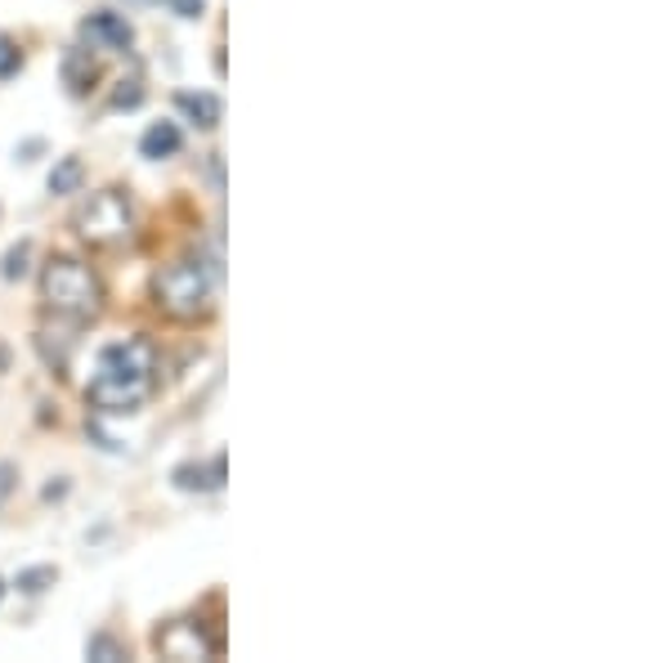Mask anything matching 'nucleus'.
Here are the masks:
<instances>
[{
	"label": "nucleus",
	"mask_w": 672,
	"mask_h": 663,
	"mask_svg": "<svg viewBox=\"0 0 672 663\" xmlns=\"http://www.w3.org/2000/svg\"><path fill=\"white\" fill-rule=\"evenodd\" d=\"M153 373H157V350L144 337H131L122 346H108L94 364L90 377V404L99 412H135L153 395Z\"/></svg>",
	"instance_id": "obj_1"
},
{
	"label": "nucleus",
	"mask_w": 672,
	"mask_h": 663,
	"mask_svg": "<svg viewBox=\"0 0 672 663\" xmlns=\"http://www.w3.org/2000/svg\"><path fill=\"white\" fill-rule=\"evenodd\" d=\"M41 300H45V314H54V323L77 332L103 314V283L90 265L72 256H54L41 274Z\"/></svg>",
	"instance_id": "obj_2"
},
{
	"label": "nucleus",
	"mask_w": 672,
	"mask_h": 663,
	"mask_svg": "<svg viewBox=\"0 0 672 663\" xmlns=\"http://www.w3.org/2000/svg\"><path fill=\"white\" fill-rule=\"evenodd\" d=\"M215 265H206L202 256H184L175 265H166L153 283V296L157 305L171 314V318H206L211 305H215Z\"/></svg>",
	"instance_id": "obj_3"
},
{
	"label": "nucleus",
	"mask_w": 672,
	"mask_h": 663,
	"mask_svg": "<svg viewBox=\"0 0 672 663\" xmlns=\"http://www.w3.org/2000/svg\"><path fill=\"white\" fill-rule=\"evenodd\" d=\"M77 234L94 247H122L135 238V206L122 188H99L77 211Z\"/></svg>",
	"instance_id": "obj_4"
},
{
	"label": "nucleus",
	"mask_w": 672,
	"mask_h": 663,
	"mask_svg": "<svg viewBox=\"0 0 672 663\" xmlns=\"http://www.w3.org/2000/svg\"><path fill=\"white\" fill-rule=\"evenodd\" d=\"M81 37H85L94 50H131V41H135L131 23H126L122 14H112V10L90 14V19L81 23Z\"/></svg>",
	"instance_id": "obj_5"
},
{
	"label": "nucleus",
	"mask_w": 672,
	"mask_h": 663,
	"mask_svg": "<svg viewBox=\"0 0 672 663\" xmlns=\"http://www.w3.org/2000/svg\"><path fill=\"white\" fill-rule=\"evenodd\" d=\"M157 650L171 659H206L220 650V641H206L202 628H193V623H171L166 632H157Z\"/></svg>",
	"instance_id": "obj_6"
},
{
	"label": "nucleus",
	"mask_w": 672,
	"mask_h": 663,
	"mask_svg": "<svg viewBox=\"0 0 672 663\" xmlns=\"http://www.w3.org/2000/svg\"><path fill=\"white\" fill-rule=\"evenodd\" d=\"M175 103H180V113H184L193 126H202V131H215V126H220V118H224V103H220L215 94H206V90H197V94H193V90H184Z\"/></svg>",
	"instance_id": "obj_7"
},
{
	"label": "nucleus",
	"mask_w": 672,
	"mask_h": 663,
	"mask_svg": "<svg viewBox=\"0 0 672 663\" xmlns=\"http://www.w3.org/2000/svg\"><path fill=\"white\" fill-rule=\"evenodd\" d=\"M180 144H184L180 126H175V122H157V126H149V131H144L140 153H144V157H153V162H162V157H175V153H180Z\"/></svg>",
	"instance_id": "obj_8"
},
{
	"label": "nucleus",
	"mask_w": 672,
	"mask_h": 663,
	"mask_svg": "<svg viewBox=\"0 0 672 663\" xmlns=\"http://www.w3.org/2000/svg\"><path fill=\"white\" fill-rule=\"evenodd\" d=\"M220 480H224V458H215L211 467H180L175 471V484L180 489H220Z\"/></svg>",
	"instance_id": "obj_9"
},
{
	"label": "nucleus",
	"mask_w": 672,
	"mask_h": 663,
	"mask_svg": "<svg viewBox=\"0 0 672 663\" xmlns=\"http://www.w3.org/2000/svg\"><path fill=\"white\" fill-rule=\"evenodd\" d=\"M63 76H68L72 94H81V90L94 81V63H85V54H81V50H72V54L63 59Z\"/></svg>",
	"instance_id": "obj_10"
},
{
	"label": "nucleus",
	"mask_w": 672,
	"mask_h": 663,
	"mask_svg": "<svg viewBox=\"0 0 672 663\" xmlns=\"http://www.w3.org/2000/svg\"><path fill=\"white\" fill-rule=\"evenodd\" d=\"M81 188V162L77 157H63L54 171H50V193H77Z\"/></svg>",
	"instance_id": "obj_11"
},
{
	"label": "nucleus",
	"mask_w": 672,
	"mask_h": 663,
	"mask_svg": "<svg viewBox=\"0 0 672 663\" xmlns=\"http://www.w3.org/2000/svg\"><path fill=\"white\" fill-rule=\"evenodd\" d=\"M19 63H23L19 45H14L10 37H0V81H6V76H14V72H19Z\"/></svg>",
	"instance_id": "obj_12"
},
{
	"label": "nucleus",
	"mask_w": 672,
	"mask_h": 663,
	"mask_svg": "<svg viewBox=\"0 0 672 663\" xmlns=\"http://www.w3.org/2000/svg\"><path fill=\"white\" fill-rule=\"evenodd\" d=\"M85 654H90V659H126V650H122L118 641H112V636H90Z\"/></svg>",
	"instance_id": "obj_13"
},
{
	"label": "nucleus",
	"mask_w": 672,
	"mask_h": 663,
	"mask_svg": "<svg viewBox=\"0 0 672 663\" xmlns=\"http://www.w3.org/2000/svg\"><path fill=\"white\" fill-rule=\"evenodd\" d=\"M23 261H28V247H14V252L6 256V278H23V269H28Z\"/></svg>",
	"instance_id": "obj_14"
},
{
	"label": "nucleus",
	"mask_w": 672,
	"mask_h": 663,
	"mask_svg": "<svg viewBox=\"0 0 672 663\" xmlns=\"http://www.w3.org/2000/svg\"><path fill=\"white\" fill-rule=\"evenodd\" d=\"M50 579H54V570H32V574L19 579V588L23 592H41V583H50Z\"/></svg>",
	"instance_id": "obj_15"
},
{
	"label": "nucleus",
	"mask_w": 672,
	"mask_h": 663,
	"mask_svg": "<svg viewBox=\"0 0 672 663\" xmlns=\"http://www.w3.org/2000/svg\"><path fill=\"white\" fill-rule=\"evenodd\" d=\"M171 6L180 10V19H197L202 14V0H171Z\"/></svg>",
	"instance_id": "obj_16"
},
{
	"label": "nucleus",
	"mask_w": 672,
	"mask_h": 663,
	"mask_svg": "<svg viewBox=\"0 0 672 663\" xmlns=\"http://www.w3.org/2000/svg\"><path fill=\"white\" fill-rule=\"evenodd\" d=\"M14 489V467H0V498Z\"/></svg>",
	"instance_id": "obj_17"
},
{
	"label": "nucleus",
	"mask_w": 672,
	"mask_h": 663,
	"mask_svg": "<svg viewBox=\"0 0 672 663\" xmlns=\"http://www.w3.org/2000/svg\"><path fill=\"white\" fill-rule=\"evenodd\" d=\"M0 596H6V583H0Z\"/></svg>",
	"instance_id": "obj_18"
}]
</instances>
